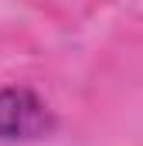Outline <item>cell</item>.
<instances>
[{"instance_id": "6da1fadb", "label": "cell", "mask_w": 143, "mask_h": 146, "mask_svg": "<svg viewBox=\"0 0 143 146\" xmlns=\"http://www.w3.org/2000/svg\"><path fill=\"white\" fill-rule=\"evenodd\" d=\"M55 133V112L48 102L24 88V85H7L0 88V139L3 143H34Z\"/></svg>"}]
</instances>
